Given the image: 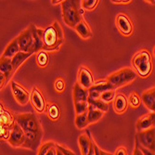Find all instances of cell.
<instances>
[{
  "label": "cell",
  "mask_w": 155,
  "mask_h": 155,
  "mask_svg": "<svg viewBox=\"0 0 155 155\" xmlns=\"http://www.w3.org/2000/svg\"><path fill=\"white\" fill-rule=\"evenodd\" d=\"M15 123H17L25 135V142L22 148L32 150H36L43 138V127L36 114L33 112L20 114L14 116Z\"/></svg>",
  "instance_id": "1"
},
{
  "label": "cell",
  "mask_w": 155,
  "mask_h": 155,
  "mask_svg": "<svg viewBox=\"0 0 155 155\" xmlns=\"http://www.w3.org/2000/svg\"><path fill=\"white\" fill-rule=\"evenodd\" d=\"M62 18L64 22L74 28L81 21H83L84 10L81 8V1L78 0H65L61 2Z\"/></svg>",
  "instance_id": "2"
},
{
  "label": "cell",
  "mask_w": 155,
  "mask_h": 155,
  "mask_svg": "<svg viewBox=\"0 0 155 155\" xmlns=\"http://www.w3.org/2000/svg\"><path fill=\"white\" fill-rule=\"evenodd\" d=\"M64 40L62 28L58 21H54L52 25L44 30L43 49L47 51L58 50Z\"/></svg>",
  "instance_id": "3"
},
{
  "label": "cell",
  "mask_w": 155,
  "mask_h": 155,
  "mask_svg": "<svg viewBox=\"0 0 155 155\" xmlns=\"http://www.w3.org/2000/svg\"><path fill=\"white\" fill-rule=\"evenodd\" d=\"M132 65L140 76L148 77L152 70L150 52L146 49H142L137 52L132 59Z\"/></svg>",
  "instance_id": "4"
},
{
  "label": "cell",
  "mask_w": 155,
  "mask_h": 155,
  "mask_svg": "<svg viewBox=\"0 0 155 155\" xmlns=\"http://www.w3.org/2000/svg\"><path fill=\"white\" fill-rule=\"evenodd\" d=\"M137 74L133 69L125 67L124 69H121L120 71H117L109 75L106 81H108L111 84L114 89H117L132 83L137 78Z\"/></svg>",
  "instance_id": "5"
},
{
  "label": "cell",
  "mask_w": 155,
  "mask_h": 155,
  "mask_svg": "<svg viewBox=\"0 0 155 155\" xmlns=\"http://www.w3.org/2000/svg\"><path fill=\"white\" fill-rule=\"evenodd\" d=\"M17 39H18L20 50L21 52L31 53V54L35 53L34 39H33V35H32V33L29 28L24 30L23 32H21L20 34V35L17 36Z\"/></svg>",
  "instance_id": "6"
},
{
  "label": "cell",
  "mask_w": 155,
  "mask_h": 155,
  "mask_svg": "<svg viewBox=\"0 0 155 155\" xmlns=\"http://www.w3.org/2000/svg\"><path fill=\"white\" fill-rule=\"evenodd\" d=\"M136 139L139 142V145L142 146L151 151H154V142H155V128L151 127L147 130L137 132Z\"/></svg>",
  "instance_id": "7"
},
{
  "label": "cell",
  "mask_w": 155,
  "mask_h": 155,
  "mask_svg": "<svg viewBox=\"0 0 155 155\" xmlns=\"http://www.w3.org/2000/svg\"><path fill=\"white\" fill-rule=\"evenodd\" d=\"M8 142L10 146L14 148H19L22 147L25 142V135L21 126L17 124L14 123L12 125V128L9 134V137L8 138Z\"/></svg>",
  "instance_id": "8"
},
{
  "label": "cell",
  "mask_w": 155,
  "mask_h": 155,
  "mask_svg": "<svg viewBox=\"0 0 155 155\" xmlns=\"http://www.w3.org/2000/svg\"><path fill=\"white\" fill-rule=\"evenodd\" d=\"M11 89H12V93H13L14 97H15L16 101L19 104H21V106L26 105L28 102L30 101L31 94L29 93V91H28L27 89H25L23 87H21V84H19L18 83L12 81Z\"/></svg>",
  "instance_id": "9"
},
{
  "label": "cell",
  "mask_w": 155,
  "mask_h": 155,
  "mask_svg": "<svg viewBox=\"0 0 155 155\" xmlns=\"http://www.w3.org/2000/svg\"><path fill=\"white\" fill-rule=\"evenodd\" d=\"M93 141L94 139L88 131L86 134H82L79 136L78 145L82 155H94Z\"/></svg>",
  "instance_id": "10"
},
{
  "label": "cell",
  "mask_w": 155,
  "mask_h": 155,
  "mask_svg": "<svg viewBox=\"0 0 155 155\" xmlns=\"http://www.w3.org/2000/svg\"><path fill=\"white\" fill-rule=\"evenodd\" d=\"M116 27L120 33L124 35L128 36L133 33V24L125 14H118L115 19Z\"/></svg>",
  "instance_id": "11"
},
{
  "label": "cell",
  "mask_w": 155,
  "mask_h": 155,
  "mask_svg": "<svg viewBox=\"0 0 155 155\" xmlns=\"http://www.w3.org/2000/svg\"><path fill=\"white\" fill-rule=\"evenodd\" d=\"M80 86L89 89L93 84H94V78L89 71V69L87 67H81L79 69V73H78V82H77Z\"/></svg>",
  "instance_id": "12"
},
{
  "label": "cell",
  "mask_w": 155,
  "mask_h": 155,
  "mask_svg": "<svg viewBox=\"0 0 155 155\" xmlns=\"http://www.w3.org/2000/svg\"><path fill=\"white\" fill-rule=\"evenodd\" d=\"M30 100L32 101L33 106L36 110L37 112H43L45 110L46 106H47L45 98H44V96L42 95V93L40 92V90L37 87L33 88Z\"/></svg>",
  "instance_id": "13"
},
{
  "label": "cell",
  "mask_w": 155,
  "mask_h": 155,
  "mask_svg": "<svg viewBox=\"0 0 155 155\" xmlns=\"http://www.w3.org/2000/svg\"><path fill=\"white\" fill-rule=\"evenodd\" d=\"M29 29L32 33L33 39H34V45H35V53L39 52L43 49L44 44H43V35L44 30L37 28L35 24H31L29 26Z\"/></svg>",
  "instance_id": "14"
},
{
  "label": "cell",
  "mask_w": 155,
  "mask_h": 155,
  "mask_svg": "<svg viewBox=\"0 0 155 155\" xmlns=\"http://www.w3.org/2000/svg\"><path fill=\"white\" fill-rule=\"evenodd\" d=\"M154 118H155V114H154V112H151V111L150 114L140 117L137 122V132L154 127Z\"/></svg>",
  "instance_id": "15"
},
{
  "label": "cell",
  "mask_w": 155,
  "mask_h": 155,
  "mask_svg": "<svg viewBox=\"0 0 155 155\" xmlns=\"http://www.w3.org/2000/svg\"><path fill=\"white\" fill-rule=\"evenodd\" d=\"M140 98H141V101L144 103V105L151 112H154V110H155V88H154V87L144 91Z\"/></svg>",
  "instance_id": "16"
},
{
  "label": "cell",
  "mask_w": 155,
  "mask_h": 155,
  "mask_svg": "<svg viewBox=\"0 0 155 155\" xmlns=\"http://www.w3.org/2000/svg\"><path fill=\"white\" fill-rule=\"evenodd\" d=\"M128 107L127 98L124 94H118L114 98V110L116 114H124Z\"/></svg>",
  "instance_id": "17"
},
{
  "label": "cell",
  "mask_w": 155,
  "mask_h": 155,
  "mask_svg": "<svg viewBox=\"0 0 155 155\" xmlns=\"http://www.w3.org/2000/svg\"><path fill=\"white\" fill-rule=\"evenodd\" d=\"M88 89L83 87L78 83H76L74 87L73 91V97L74 103L76 102H82V101H87L88 98Z\"/></svg>",
  "instance_id": "18"
},
{
  "label": "cell",
  "mask_w": 155,
  "mask_h": 155,
  "mask_svg": "<svg viewBox=\"0 0 155 155\" xmlns=\"http://www.w3.org/2000/svg\"><path fill=\"white\" fill-rule=\"evenodd\" d=\"M0 72L5 74L8 82L10 80V78L14 74V71L11 64V59H8L4 57L0 58Z\"/></svg>",
  "instance_id": "19"
},
{
  "label": "cell",
  "mask_w": 155,
  "mask_h": 155,
  "mask_svg": "<svg viewBox=\"0 0 155 155\" xmlns=\"http://www.w3.org/2000/svg\"><path fill=\"white\" fill-rule=\"evenodd\" d=\"M33 54L31 53H25V52H18L14 57L11 59V64H12V68H13V71L15 73L17 70L23 64V62L29 59Z\"/></svg>",
  "instance_id": "20"
},
{
  "label": "cell",
  "mask_w": 155,
  "mask_h": 155,
  "mask_svg": "<svg viewBox=\"0 0 155 155\" xmlns=\"http://www.w3.org/2000/svg\"><path fill=\"white\" fill-rule=\"evenodd\" d=\"M109 90H114V89L112 87L111 84L106 80H102V81H98L97 83H94L93 86L88 89L89 92H95L100 96L101 93H103L105 91H109Z\"/></svg>",
  "instance_id": "21"
},
{
  "label": "cell",
  "mask_w": 155,
  "mask_h": 155,
  "mask_svg": "<svg viewBox=\"0 0 155 155\" xmlns=\"http://www.w3.org/2000/svg\"><path fill=\"white\" fill-rule=\"evenodd\" d=\"M20 47L18 44V39L17 37L14 38L12 41L9 42V44L7 46L2 57L4 58H8V59H12L14 56H15L18 52H20Z\"/></svg>",
  "instance_id": "22"
},
{
  "label": "cell",
  "mask_w": 155,
  "mask_h": 155,
  "mask_svg": "<svg viewBox=\"0 0 155 155\" xmlns=\"http://www.w3.org/2000/svg\"><path fill=\"white\" fill-rule=\"evenodd\" d=\"M75 31L77 32V34L83 38V39H88L90 37H92V32L90 27L88 26V24L87 23L86 21H81L75 27H74Z\"/></svg>",
  "instance_id": "23"
},
{
  "label": "cell",
  "mask_w": 155,
  "mask_h": 155,
  "mask_svg": "<svg viewBox=\"0 0 155 155\" xmlns=\"http://www.w3.org/2000/svg\"><path fill=\"white\" fill-rule=\"evenodd\" d=\"M104 115V112L100 110H97L95 108H93L92 106H88L87 109V121L88 124H94L97 123V121H100L102 116Z\"/></svg>",
  "instance_id": "24"
},
{
  "label": "cell",
  "mask_w": 155,
  "mask_h": 155,
  "mask_svg": "<svg viewBox=\"0 0 155 155\" xmlns=\"http://www.w3.org/2000/svg\"><path fill=\"white\" fill-rule=\"evenodd\" d=\"M15 123L14 116L10 114L8 110H4V111L0 114V126H8L12 127V125Z\"/></svg>",
  "instance_id": "25"
},
{
  "label": "cell",
  "mask_w": 155,
  "mask_h": 155,
  "mask_svg": "<svg viewBox=\"0 0 155 155\" xmlns=\"http://www.w3.org/2000/svg\"><path fill=\"white\" fill-rule=\"evenodd\" d=\"M87 103L88 105L92 106L93 108L97 109V110H100L103 112L108 111L109 110V104L102 101L101 98H91L88 97L87 98Z\"/></svg>",
  "instance_id": "26"
},
{
  "label": "cell",
  "mask_w": 155,
  "mask_h": 155,
  "mask_svg": "<svg viewBox=\"0 0 155 155\" xmlns=\"http://www.w3.org/2000/svg\"><path fill=\"white\" fill-rule=\"evenodd\" d=\"M61 115V110L59 106L55 103H51L48 105V116L52 121H57Z\"/></svg>",
  "instance_id": "27"
},
{
  "label": "cell",
  "mask_w": 155,
  "mask_h": 155,
  "mask_svg": "<svg viewBox=\"0 0 155 155\" xmlns=\"http://www.w3.org/2000/svg\"><path fill=\"white\" fill-rule=\"evenodd\" d=\"M87 121V111L84 112L82 114H77L75 116V125L78 129H84L88 125Z\"/></svg>",
  "instance_id": "28"
},
{
  "label": "cell",
  "mask_w": 155,
  "mask_h": 155,
  "mask_svg": "<svg viewBox=\"0 0 155 155\" xmlns=\"http://www.w3.org/2000/svg\"><path fill=\"white\" fill-rule=\"evenodd\" d=\"M36 63L39 67L44 68L48 63V56L45 51H39L36 56Z\"/></svg>",
  "instance_id": "29"
},
{
  "label": "cell",
  "mask_w": 155,
  "mask_h": 155,
  "mask_svg": "<svg viewBox=\"0 0 155 155\" xmlns=\"http://www.w3.org/2000/svg\"><path fill=\"white\" fill-rule=\"evenodd\" d=\"M127 101L132 108H137L141 104V98H140L138 94H137L136 92H133L130 94Z\"/></svg>",
  "instance_id": "30"
},
{
  "label": "cell",
  "mask_w": 155,
  "mask_h": 155,
  "mask_svg": "<svg viewBox=\"0 0 155 155\" xmlns=\"http://www.w3.org/2000/svg\"><path fill=\"white\" fill-rule=\"evenodd\" d=\"M98 2V0H83L81 1V8L83 10H92L97 6Z\"/></svg>",
  "instance_id": "31"
},
{
  "label": "cell",
  "mask_w": 155,
  "mask_h": 155,
  "mask_svg": "<svg viewBox=\"0 0 155 155\" xmlns=\"http://www.w3.org/2000/svg\"><path fill=\"white\" fill-rule=\"evenodd\" d=\"M88 103L87 101H82V102H76L74 103V109H75V114H82L84 112H87L88 109Z\"/></svg>",
  "instance_id": "32"
},
{
  "label": "cell",
  "mask_w": 155,
  "mask_h": 155,
  "mask_svg": "<svg viewBox=\"0 0 155 155\" xmlns=\"http://www.w3.org/2000/svg\"><path fill=\"white\" fill-rule=\"evenodd\" d=\"M114 97H115L114 91V90H109V91H105V92L101 93V96H100V98L102 101L109 104V102H111L112 101H114Z\"/></svg>",
  "instance_id": "33"
},
{
  "label": "cell",
  "mask_w": 155,
  "mask_h": 155,
  "mask_svg": "<svg viewBox=\"0 0 155 155\" xmlns=\"http://www.w3.org/2000/svg\"><path fill=\"white\" fill-rule=\"evenodd\" d=\"M55 144L56 143L53 142V141H48V142H46L44 144H42L41 146H39V149H38V151H37V155H46L48 150L51 147L55 146Z\"/></svg>",
  "instance_id": "34"
},
{
  "label": "cell",
  "mask_w": 155,
  "mask_h": 155,
  "mask_svg": "<svg viewBox=\"0 0 155 155\" xmlns=\"http://www.w3.org/2000/svg\"><path fill=\"white\" fill-rule=\"evenodd\" d=\"M11 128L12 127H8V126H0V139L8 140Z\"/></svg>",
  "instance_id": "35"
},
{
  "label": "cell",
  "mask_w": 155,
  "mask_h": 155,
  "mask_svg": "<svg viewBox=\"0 0 155 155\" xmlns=\"http://www.w3.org/2000/svg\"><path fill=\"white\" fill-rule=\"evenodd\" d=\"M55 147H56V149H57L58 150H60L63 155H76L75 152H74L72 150L66 148L65 146H61V145H59V144H56Z\"/></svg>",
  "instance_id": "36"
},
{
  "label": "cell",
  "mask_w": 155,
  "mask_h": 155,
  "mask_svg": "<svg viewBox=\"0 0 155 155\" xmlns=\"http://www.w3.org/2000/svg\"><path fill=\"white\" fill-rule=\"evenodd\" d=\"M54 87H55V89L58 92H62L65 89V82L61 78H59L55 81Z\"/></svg>",
  "instance_id": "37"
},
{
  "label": "cell",
  "mask_w": 155,
  "mask_h": 155,
  "mask_svg": "<svg viewBox=\"0 0 155 155\" xmlns=\"http://www.w3.org/2000/svg\"><path fill=\"white\" fill-rule=\"evenodd\" d=\"M114 155H128V151H127V150H126L125 147H119L115 150Z\"/></svg>",
  "instance_id": "38"
},
{
  "label": "cell",
  "mask_w": 155,
  "mask_h": 155,
  "mask_svg": "<svg viewBox=\"0 0 155 155\" xmlns=\"http://www.w3.org/2000/svg\"><path fill=\"white\" fill-rule=\"evenodd\" d=\"M7 83H8V81H7V78H6L5 74L0 72V90L4 87V86Z\"/></svg>",
  "instance_id": "39"
},
{
  "label": "cell",
  "mask_w": 155,
  "mask_h": 155,
  "mask_svg": "<svg viewBox=\"0 0 155 155\" xmlns=\"http://www.w3.org/2000/svg\"><path fill=\"white\" fill-rule=\"evenodd\" d=\"M138 148H139L140 150H141L143 155H154V151H151V150H148V149H146V148H144L142 146H140L139 144H138Z\"/></svg>",
  "instance_id": "40"
},
{
  "label": "cell",
  "mask_w": 155,
  "mask_h": 155,
  "mask_svg": "<svg viewBox=\"0 0 155 155\" xmlns=\"http://www.w3.org/2000/svg\"><path fill=\"white\" fill-rule=\"evenodd\" d=\"M133 155H143L141 150H140L139 148H138V143H137V139H136V144H135V149H134V151H133Z\"/></svg>",
  "instance_id": "41"
},
{
  "label": "cell",
  "mask_w": 155,
  "mask_h": 155,
  "mask_svg": "<svg viewBox=\"0 0 155 155\" xmlns=\"http://www.w3.org/2000/svg\"><path fill=\"white\" fill-rule=\"evenodd\" d=\"M93 148H94V155H101V152H100L101 149L97 145V143L95 142V140L93 141Z\"/></svg>",
  "instance_id": "42"
},
{
  "label": "cell",
  "mask_w": 155,
  "mask_h": 155,
  "mask_svg": "<svg viewBox=\"0 0 155 155\" xmlns=\"http://www.w3.org/2000/svg\"><path fill=\"white\" fill-rule=\"evenodd\" d=\"M55 145H56V144H55ZM46 155H57V149H56V147H55V146L51 147V148L48 150V152H47Z\"/></svg>",
  "instance_id": "43"
},
{
  "label": "cell",
  "mask_w": 155,
  "mask_h": 155,
  "mask_svg": "<svg viewBox=\"0 0 155 155\" xmlns=\"http://www.w3.org/2000/svg\"><path fill=\"white\" fill-rule=\"evenodd\" d=\"M112 3H115V4H129L130 2V0H127V1H111Z\"/></svg>",
  "instance_id": "44"
},
{
  "label": "cell",
  "mask_w": 155,
  "mask_h": 155,
  "mask_svg": "<svg viewBox=\"0 0 155 155\" xmlns=\"http://www.w3.org/2000/svg\"><path fill=\"white\" fill-rule=\"evenodd\" d=\"M100 152H101V155H114V154L110 153V152H107V151H105V150H102L101 149Z\"/></svg>",
  "instance_id": "45"
},
{
  "label": "cell",
  "mask_w": 155,
  "mask_h": 155,
  "mask_svg": "<svg viewBox=\"0 0 155 155\" xmlns=\"http://www.w3.org/2000/svg\"><path fill=\"white\" fill-rule=\"evenodd\" d=\"M3 111H4V107H3V104L0 102V114H1Z\"/></svg>",
  "instance_id": "46"
},
{
  "label": "cell",
  "mask_w": 155,
  "mask_h": 155,
  "mask_svg": "<svg viewBox=\"0 0 155 155\" xmlns=\"http://www.w3.org/2000/svg\"><path fill=\"white\" fill-rule=\"evenodd\" d=\"M52 4H59V3H61L62 1H51Z\"/></svg>",
  "instance_id": "47"
},
{
  "label": "cell",
  "mask_w": 155,
  "mask_h": 155,
  "mask_svg": "<svg viewBox=\"0 0 155 155\" xmlns=\"http://www.w3.org/2000/svg\"><path fill=\"white\" fill-rule=\"evenodd\" d=\"M57 155H63V154H62L60 150H57Z\"/></svg>",
  "instance_id": "48"
}]
</instances>
